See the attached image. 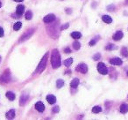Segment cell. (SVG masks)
I'll use <instances>...</instances> for the list:
<instances>
[{
	"label": "cell",
	"instance_id": "1",
	"mask_svg": "<svg viewBox=\"0 0 128 120\" xmlns=\"http://www.w3.org/2000/svg\"><path fill=\"white\" fill-rule=\"evenodd\" d=\"M51 64L54 69H57L61 66V56L59 53L58 50H55L52 51V55H51Z\"/></svg>",
	"mask_w": 128,
	"mask_h": 120
},
{
	"label": "cell",
	"instance_id": "2",
	"mask_svg": "<svg viewBox=\"0 0 128 120\" xmlns=\"http://www.w3.org/2000/svg\"><path fill=\"white\" fill-rule=\"evenodd\" d=\"M47 58H48V52H47L45 54V56L43 57V58L41 59V61L40 62V64L38 65L37 68V73H42L45 68H46V64H47Z\"/></svg>",
	"mask_w": 128,
	"mask_h": 120
},
{
	"label": "cell",
	"instance_id": "3",
	"mask_svg": "<svg viewBox=\"0 0 128 120\" xmlns=\"http://www.w3.org/2000/svg\"><path fill=\"white\" fill-rule=\"evenodd\" d=\"M96 68H97V71L99 72V73H101L102 75H106V74L108 73L107 67H106V65H105L103 62H100V63H98V64H97V66H96Z\"/></svg>",
	"mask_w": 128,
	"mask_h": 120
},
{
	"label": "cell",
	"instance_id": "4",
	"mask_svg": "<svg viewBox=\"0 0 128 120\" xmlns=\"http://www.w3.org/2000/svg\"><path fill=\"white\" fill-rule=\"evenodd\" d=\"M76 72H78V73H81L82 74H84L88 72V66L86 64H83V63H82L80 64L79 65H77V67L76 68Z\"/></svg>",
	"mask_w": 128,
	"mask_h": 120
},
{
	"label": "cell",
	"instance_id": "5",
	"mask_svg": "<svg viewBox=\"0 0 128 120\" xmlns=\"http://www.w3.org/2000/svg\"><path fill=\"white\" fill-rule=\"evenodd\" d=\"M55 20V14H47V16H45L43 19V21L45 22V23H51V22H53V21Z\"/></svg>",
	"mask_w": 128,
	"mask_h": 120
},
{
	"label": "cell",
	"instance_id": "6",
	"mask_svg": "<svg viewBox=\"0 0 128 120\" xmlns=\"http://www.w3.org/2000/svg\"><path fill=\"white\" fill-rule=\"evenodd\" d=\"M9 79H10V73H7V71H6L2 76H0V83L8 82Z\"/></svg>",
	"mask_w": 128,
	"mask_h": 120
},
{
	"label": "cell",
	"instance_id": "7",
	"mask_svg": "<svg viewBox=\"0 0 128 120\" xmlns=\"http://www.w3.org/2000/svg\"><path fill=\"white\" fill-rule=\"evenodd\" d=\"M32 34H33V29L28 30L27 32L24 34L23 36H21L20 42H24V41H26V40H27V39L29 38V37H31V35H32Z\"/></svg>",
	"mask_w": 128,
	"mask_h": 120
},
{
	"label": "cell",
	"instance_id": "8",
	"mask_svg": "<svg viewBox=\"0 0 128 120\" xmlns=\"http://www.w3.org/2000/svg\"><path fill=\"white\" fill-rule=\"evenodd\" d=\"M110 64L113 65H121L123 64V61L119 57H114V58L110 59Z\"/></svg>",
	"mask_w": 128,
	"mask_h": 120
},
{
	"label": "cell",
	"instance_id": "9",
	"mask_svg": "<svg viewBox=\"0 0 128 120\" xmlns=\"http://www.w3.org/2000/svg\"><path fill=\"white\" fill-rule=\"evenodd\" d=\"M35 109H36L39 112H43L44 110H45V105L43 104V103L38 102V103L35 104Z\"/></svg>",
	"mask_w": 128,
	"mask_h": 120
},
{
	"label": "cell",
	"instance_id": "10",
	"mask_svg": "<svg viewBox=\"0 0 128 120\" xmlns=\"http://www.w3.org/2000/svg\"><path fill=\"white\" fill-rule=\"evenodd\" d=\"M25 12V6L22 5H19L17 6V9H16V13H17L18 16L22 15Z\"/></svg>",
	"mask_w": 128,
	"mask_h": 120
},
{
	"label": "cell",
	"instance_id": "11",
	"mask_svg": "<svg viewBox=\"0 0 128 120\" xmlns=\"http://www.w3.org/2000/svg\"><path fill=\"white\" fill-rule=\"evenodd\" d=\"M123 36H124V34H123L122 31H118V32L113 35V39L115 41H119L121 39L123 38Z\"/></svg>",
	"mask_w": 128,
	"mask_h": 120
},
{
	"label": "cell",
	"instance_id": "12",
	"mask_svg": "<svg viewBox=\"0 0 128 120\" xmlns=\"http://www.w3.org/2000/svg\"><path fill=\"white\" fill-rule=\"evenodd\" d=\"M15 110H9L8 112H6V118H8V119H13L15 117Z\"/></svg>",
	"mask_w": 128,
	"mask_h": 120
},
{
	"label": "cell",
	"instance_id": "13",
	"mask_svg": "<svg viewBox=\"0 0 128 120\" xmlns=\"http://www.w3.org/2000/svg\"><path fill=\"white\" fill-rule=\"evenodd\" d=\"M47 103H50V104H54L56 102V97L55 95H53V94H48L47 96Z\"/></svg>",
	"mask_w": 128,
	"mask_h": 120
},
{
	"label": "cell",
	"instance_id": "14",
	"mask_svg": "<svg viewBox=\"0 0 128 120\" xmlns=\"http://www.w3.org/2000/svg\"><path fill=\"white\" fill-rule=\"evenodd\" d=\"M79 83H80V80H79V79H77V78H75V79L71 81V83H70V87H71L72 88H76L77 87H78Z\"/></svg>",
	"mask_w": 128,
	"mask_h": 120
},
{
	"label": "cell",
	"instance_id": "15",
	"mask_svg": "<svg viewBox=\"0 0 128 120\" xmlns=\"http://www.w3.org/2000/svg\"><path fill=\"white\" fill-rule=\"evenodd\" d=\"M28 94H22V96L20 97V103H19V104H20L21 106L22 105H25L26 104V101L28 100Z\"/></svg>",
	"mask_w": 128,
	"mask_h": 120
},
{
	"label": "cell",
	"instance_id": "16",
	"mask_svg": "<svg viewBox=\"0 0 128 120\" xmlns=\"http://www.w3.org/2000/svg\"><path fill=\"white\" fill-rule=\"evenodd\" d=\"M102 20L106 24H110L112 22V19H111V17H110L109 15H104L102 17Z\"/></svg>",
	"mask_w": 128,
	"mask_h": 120
},
{
	"label": "cell",
	"instance_id": "17",
	"mask_svg": "<svg viewBox=\"0 0 128 120\" xmlns=\"http://www.w3.org/2000/svg\"><path fill=\"white\" fill-rule=\"evenodd\" d=\"M6 97H7L10 101H13V100L15 99L16 95H15L14 93H12V92H11V91H8V92L6 93Z\"/></svg>",
	"mask_w": 128,
	"mask_h": 120
},
{
	"label": "cell",
	"instance_id": "18",
	"mask_svg": "<svg viewBox=\"0 0 128 120\" xmlns=\"http://www.w3.org/2000/svg\"><path fill=\"white\" fill-rule=\"evenodd\" d=\"M119 111L123 114H125L128 111V105L127 104H122L119 108Z\"/></svg>",
	"mask_w": 128,
	"mask_h": 120
},
{
	"label": "cell",
	"instance_id": "19",
	"mask_svg": "<svg viewBox=\"0 0 128 120\" xmlns=\"http://www.w3.org/2000/svg\"><path fill=\"white\" fill-rule=\"evenodd\" d=\"M71 36L74 39H79L82 37V34L80 32H73L71 33Z\"/></svg>",
	"mask_w": 128,
	"mask_h": 120
},
{
	"label": "cell",
	"instance_id": "20",
	"mask_svg": "<svg viewBox=\"0 0 128 120\" xmlns=\"http://www.w3.org/2000/svg\"><path fill=\"white\" fill-rule=\"evenodd\" d=\"M21 26H22V23L21 22H16V23L13 25V29L15 30V31H18V30H19L21 28Z\"/></svg>",
	"mask_w": 128,
	"mask_h": 120
},
{
	"label": "cell",
	"instance_id": "21",
	"mask_svg": "<svg viewBox=\"0 0 128 120\" xmlns=\"http://www.w3.org/2000/svg\"><path fill=\"white\" fill-rule=\"evenodd\" d=\"M73 63V58H71V57H69V58L66 59L65 61H64V65L65 66H67V67H69V66H70L71 65V64Z\"/></svg>",
	"mask_w": 128,
	"mask_h": 120
},
{
	"label": "cell",
	"instance_id": "22",
	"mask_svg": "<svg viewBox=\"0 0 128 120\" xmlns=\"http://www.w3.org/2000/svg\"><path fill=\"white\" fill-rule=\"evenodd\" d=\"M102 111V108L100 107V106H95V107H93L92 108V112L93 113H99V112Z\"/></svg>",
	"mask_w": 128,
	"mask_h": 120
},
{
	"label": "cell",
	"instance_id": "23",
	"mask_svg": "<svg viewBox=\"0 0 128 120\" xmlns=\"http://www.w3.org/2000/svg\"><path fill=\"white\" fill-rule=\"evenodd\" d=\"M63 86H64V81L62 79H58L56 81V87H57V88H61Z\"/></svg>",
	"mask_w": 128,
	"mask_h": 120
},
{
	"label": "cell",
	"instance_id": "24",
	"mask_svg": "<svg viewBox=\"0 0 128 120\" xmlns=\"http://www.w3.org/2000/svg\"><path fill=\"white\" fill-rule=\"evenodd\" d=\"M105 49L108 50H117V46H115L114 44H108V45H106V47H105Z\"/></svg>",
	"mask_w": 128,
	"mask_h": 120
},
{
	"label": "cell",
	"instance_id": "25",
	"mask_svg": "<svg viewBox=\"0 0 128 120\" xmlns=\"http://www.w3.org/2000/svg\"><path fill=\"white\" fill-rule=\"evenodd\" d=\"M73 48H74L76 50H80V48H81V44L79 43L78 42H75L73 43Z\"/></svg>",
	"mask_w": 128,
	"mask_h": 120
},
{
	"label": "cell",
	"instance_id": "26",
	"mask_svg": "<svg viewBox=\"0 0 128 120\" xmlns=\"http://www.w3.org/2000/svg\"><path fill=\"white\" fill-rule=\"evenodd\" d=\"M121 53H122V55L124 57H128V50H127V48H125V47H124V48H122V50H121Z\"/></svg>",
	"mask_w": 128,
	"mask_h": 120
},
{
	"label": "cell",
	"instance_id": "27",
	"mask_svg": "<svg viewBox=\"0 0 128 120\" xmlns=\"http://www.w3.org/2000/svg\"><path fill=\"white\" fill-rule=\"evenodd\" d=\"M32 12H31V11H28V12H26V20H32Z\"/></svg>",
	"mask_w": 128,
	"mask_h": 120
},
{
	"label": "cell",
	"instance_id": "28",
	"mask_svg": "<svg viewBox=\"0 0 128 120\" xmlns=\"http://www.w3.org/2000/svg\"><path fill=\"white\" fill-rule=\"evenodd\" d=\"M98 39H99L98 36H97V37H96V38L92 39V40H91V41L90 42L89 45H90V46H94V45H95V44L96 43V42H97V40H98Z\"/></svg>",
	"mask_w": 128,
	"mask_h": 120
},
{
	"label": "cell",
	"instance_id": "29",
	"mask_svg": "<svg viewBox=\"0 0 128 120\" xmlns=\"http://www.w3.org/2000/svg\"><path fill=\"white\" fill-rule=\"evenodd\" d=\"M100 57H101V55H100L99 53H97V54H96V55L93 57V59L95 60V61H97V60H98Z\"/></svg>",
	"mask_w": 128,
	"mask_h": 120
},
{
	"label": "cell",
	"instance_id": "30",
	"mask_svg": "<svg viewBox=\"0 0 128 120\" xmlns=\"http://www.w3.org/2000/svg\"><path fill=\"white\" fill-rule=\"evenodd\" d=\"M59 110H60V109H59L58 106H55V107L53 108V112L54 113H57V112H59Z\"/></svg>",
	"mask_w": 128,
	"mask_h": 120
},
{
	"label": "cell",
	"instance_id": "31",
	"mask_svg": "<svg viewBox=\"0 0 128 120\" xmlns=\"http://www.w3.org/2000/svg\"><path fill=\"white\" fill-rule=\"evenodd\" d=\"M64 52L67 53V54H69V53L71 52V50H70L69 48H65V49H64Z\"/></svg>",
	"mask_w": 128,
	"mask_h": 120
},
{
	"label": "cell",
	"instance_id": "32",
	"mask_svg": "<svg viewBox=\"0 0 128 120\" xmlns=\"http://www.w3.org/2000/svg\"><path fill=\"white\" fill-rule=\"evenodd\" d=\"M69 23H67V24H65V25H63V26H61V30H63V29H66V28H68L69 27Z\"/></svg>",
	"mask_w": 128,
	"mask_h": 120
},
{
	"label": "cell",
	"instance_id": "33",
	"mask_svg": "<svg viewBox=\"0 0 128 120\" xmlns=\"http://www.w3.org/2000/svg\"><path fill=\"white\" fill-rule=\"evenodd\" d=\"M4 36V29L0 26V37Z\"/></svg>",
	"mask_w": 128,
	"mask_h": 120
},
{
	"label": "cell",
	"instance_id": "34",
	"mask_svg": "<svg viewBox=\"0 0 128 120\" xmlns=\"http://www.w3.org/2000/svg\"><path fill=\"white\" fill-rule=\"evenodd\" d=\"M115 8V6L114 5H111V6H108L107 9H108V11H111V9H114Z\"/></svg>",
	"mask_w": 128,
	"mask_h": 120
},
{
	"label": "cell",
	"instance_id": "35",
	"mask_svg": "<svg viewBox=\"0 0 128 120\" xmlns=\"http://www.w3.org/2000/svg\"><path fill=\"white\" fill-rule=\"evenodd\" d=\"M14 1H16V2H22L23 0H14Z\"/></svg>",
	"mask_w": 128,
	"mask_h": 120
},
{
	"label": "cell",
	"instance_id": "36",
	"mask_svg": "<svg viewBox=\"0 0 128 120\" xmlns=\"http://www.w3.org/2000/svg\"><path fill=\"white\" fill-rule=\"evenodd\" d=\"M1 6H2V3H1V1H0V8H1Z\"/></svg>",
	"mask_w": 128,
	"mask_h": 120
},
{
	"label": "cell",
	"instance_id": "37",
	"mask_svg": "<svg viewBox=\"0 0 128 120\" xmlns=\"http://www.w3.org/2000/svg\"><path fill=\"white\" fill-rule=\"evenodd\" d=\"M0 62H1V57H0Z\"/></svg>",
	"mask_w": 128,
	"mask_h": 120
},
{
	"label": "cell",
	"instance_id": "38",
	"mask_svg": "<svg viewBox=\"0 0 128 120\" xmlns=\"http://www.w3.org/2000/svg\"><path fill=\"white\" fill-rule=\"evenodd\" d=\"M127 75H128V72H127Z\"/></svg>",
	"mask_w": 128,
	"mask_h": 120
}]
</instances>
